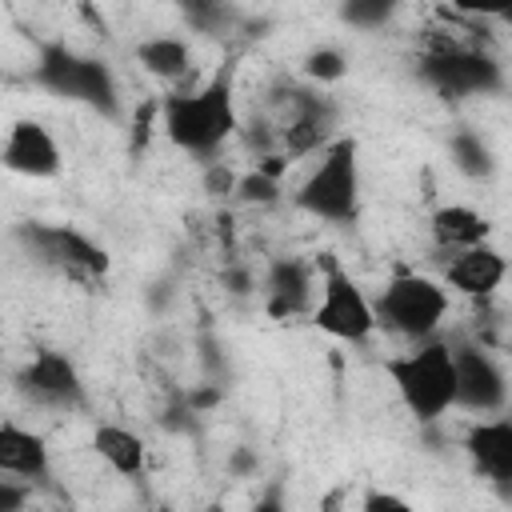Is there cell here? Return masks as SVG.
<instances>
[{"instance_id": "22", "label": "cell", "mask_w": 512, "mask_h": 512, "mask_svg": "<svg viewBox=\"0 0 512 512\" xmlns=\"http://www.w3.org/2000/svg\"><path fill=\"white\" fill-rule=\"evenodd\" d=\"M244 204H276V196H280V184L276 180H268V176H260L256 168L248 172V176H236V188H232Z\"/></svg>"}, {"instance_id": "5", "label": "cell", "mask_w": 512, "mask_h": 512, "mask_svg": "<svg viewBox=\"0 0 512 512\" xmlns=\"http://www.w3.org/2000/svg\"><path fill=\"white\" fill-rule=\"evenodd\" d=\"M32 80L40 88H48L52 96L80 100V104L96 108L100 116L120 112V88H116L112 68L100 56H84L68 44H40V60L32 68Z\"/></svg>"}, {"instance_id": "15", "label": "cell", "mask_w": 512, "mask_h": 512, "mask_svg": "<svg viewBox=\"0 0 512 512\" xmlns=\"http://www.w3.org/2000/svg\"><path fill=\"white\" fill-rule=\"evenodd\" d=\"M428 236L440 252H464V248H476V244H488L492 236V224L484 212L468 208V204H440L432 208L428 216Z\"/></svg>"}, {"instance_id": "17", "label": "cell", "mask_w": 512, "mask_h": 512, "mask_svg": "<svg viewBox=\"0 0 512 512\" xmlns=\"http://www.w3.org/2000/svg\"><path fill=\"white\" fill-rule=\"evenodd\" d=\"M136 64L156 76V80H184L188 68H192V52H188V40L180 36H148L136 44Z\"/></svg>"}, {"instance_id": "21", "label": "cell", "mask_w": 512, "mask_h": 512, "mask_svg": "<svg viewBox=\"0 0 512 512\" xmlns=\"http://www.w3.org/2000/svg\"><path fill=\"white\" fill-rule=\"evenodd\" d=\"M452 156H456L460 172H468V176H488V168H492V156H488V148L480 144L476 132L452 136Z\"/></svg>"}, {"instance_id": "7", "label": "cell", "mask_w": 512, "mask_h": 512, "mask_svg": "<svg viewBox=\"0 0 512 512\" xmlns=\"http://www.w3.org/2000/svg\"><path fill=\"white\" fill-rule=\"evenodd\" d=\"M20 240L40 264H48L72 280H100L112 268V256L96 240H88L84 232H76L68 224H24Z\"/></svg>"}, {"instance_id": "10", "label": "cell", "mask_w": 512, "mask_h": 512, "mask_svg": "<svg viewBox=\"0 0 512 512\" xmlns=\"http://www.w3.org/2000/svg\"><path fill=\"white\" fill-rule=\"evenodd\" d=\"M16 384L36 404H48V408H76V404H84V380H80L76 364L64 352H56V348H40L20 368Z\"/></svg>"}, {"instance_id": "14", "label": "cell", "mask_w": 512, "mask_h": 512, "mask_svg": "<svg viewBox=\"0 0 512 512\" xmlns=\"http://www.w3.org/2000/svg\"><path fill=\"white\" fill-rule=\"evenodd\" d=\"M52 472V448L40 432L0 420V476L8 480H48Z\"/></svg>"}, {"instance_id": "16", "label": "cell", "mask_w": 512, "mask_h": 512, "mask_svg": "<svg viewBox=\"0 0 512 512\" xmlns=\"http://www.w3.org/2000/svg\"><path fill=\"white\" fill-rule=\"evenodd\" d=\"M92 452L108 464V472H116L120 480H136L144 472L148 460V444L140 432L124 428V424H96L92 432Z\"/></svg>"}, {"instance_id": "1", "label": "cell", "mask_w": 512, "mask_h": 512, "mask_svg": "<svg viewBox=\"0 0 512 512\" xmlns=\"http://www.w3.org/2000/svg\"><path fill=\"white\" fill-rule=\"evenodd\" d=\"M160 124L164 136L188 156H216L240 128L236 96H232V68H220L208 84L192 92L160 96Z\"/></svg>"}, {"instance_id": "2", "label": "cell", "mask_w": 512, "mask_h": 512, "mask_svg": "<svg viewBox=\"0 0 512 512\" xmlns=\"http://www.w3.org/2000/svg\"><path fill=\"white\" fill-rule=\"evenodd\" d=\"M384 372H388L404 412L420 424H436L456 400V372H452L448 340L432 336L424 344H412L404 356H388Z\"/></svg>"}, {"instance_id": "27", "label": "cell", "mask_w": 512, "mask_h": 512, "mask_svg": "<svg viewBox=\"0 0 512 512\" xmlns=\"http://www.w3.org/2000/svg\"><path fill=\"white\" fill-rule=\"evenodd\" d=\"M324 512H340V496H336V492L324 500Z\"/></svg>"}, {"instance_id": "20", "label": "cell", "mask_w": 512, "mask_h": 512, "mask_svg": "<svg viewBox=\"0 0 512 512\" xmlns=\"http://www.w3.org/2000/svg\"><path fill=\"white\" fill-rule=\"evenodd\" d=\"M128 128H132L128 132V152L140 156L148 148V140H152V128H160V96L140 100L136 112H132V120H128Z\"/></svg>"}, {"instance_id": "12", "label": "cell", "mask_w": 512, "mask_h": 512, "mask_svg": "<svg viewBox=\"0 0 512 512\" xmlns=\"http://www.w3.org/2000/svg\"><path fill=\"white\" fill-rule=\"evenodd\" d=\"M504 276H508V260L492 244H476V248L452 252L440 264V284L460 292V296H468V300H476V304H484L504 284Z\"/></svg>"}, {"instance_id": "26", "label": "cell", "mask_w": 512, "mask_h": 512, "mask_svg": "<svg viewBox=\"0 0 512 512\" xmlns=\"http://www.w3.org/2000/svg\"><path fill=\"white\" fill-rule=\"evenodd\" d=\"M252 512H288V508H284V496H280V488L272 484V488H268V492H264V496L252 504Z\"/></svg>"}, {"instance_id": "9", "label": "cell", "mask_w": 512, "mask_h": 512, "mask_svg": "<svg viewBox=\"0 0 512 512\" xmlns=\"http://www.w3.org/2000/svg\"><path fill=\"white\" fill-rule=\"evenodd\" d=\"M420 76L440 92V96H488L504 88L500 64L484 48H456L440 56H420Z\"/></svg>"}, {"instance_id": "18", "label": "cell", "mask_w": 512, "mask_h": 512, "mask_svg": "<svg viewBox=\"0 0 512 512\" xmlns=\"http://www.w3.org/2000/svg\"><path fill=\"white\" fill-rule=\"evenodd\" d=\"M268 312L272 316H292L308 304V288H312V276L304 264L296 260H276L272 272H268Z\"/></svg>"}, {"instance_id": "6", "label": "cell", "mask_w": 512, "mask_h": 512, "mask_svg": "<svg viewBox=\"0 0 512 512\" xmlns=\"http://www.w3.org/2000/svg\"><path fill=\"white\" fill-rule=\"evenodd\" d=\"M312 324L320 332H328L332 340L344 344H364L376 332V316H372V300L364 296V288L340 268V264H324L320 276V300L312 308Z\"/></svg>"}, {"instance_id": "4", "label": "cell", "mask_w": 512, "mask_h": 512, "mask_svg": "<svg viewBox=\"0 0 512 512\" xmlns=\"http://www.w3.org/2000/svg\"><path fill=\"white\" fill-rule=\"evenodd\" d=\"M296 208L328 224H352L360 216V148L352 136L328 140L316 168L296 188Z\"/></svg>"}, {"instance_id": "24", "label": "cell", "mask_w": 512, "mask_h": 512, "mask_svg": "<svg viewBox=\"0 0 512 512\" xmlns=\"http://www.w3.org/2000/svg\"><path fill=\"white\" fill-rule=\"evenodd\" d=\"M360 512H416L404 496H396V492H388V488H368L364 496H360Z\"/></svg>"}, {"instance_id": "28", "label": "cell", "mask_w": 512, "mask_h": 512, "mask_svg": "<svg viewBox=\"0 0 512 512\" xmlns=\"http://www.w3.org/2000/svg\"><path fill=\"white\" fill-rule=\"evenodd\" d=\"M204 512H228V508H224V504H208Z\"/></svg>"}, {"instance_id": "3", "label": "cell", "mask_w": 512, "mask_h": 512, "mask_svg": "<svg viewBox=\"0 0 512 512\" xmlns=\"http://www.w3.org/2000/svg\"><path fill=\"white\" fill-rule=\"evenodd\" d=\"M372 316H376V328H384V332H392L400 340L424 344V340H432L440 332V324L448 316V288L436 276L400 268L376 292Z\"/></svg>"}, {"instance_id": "19", "label": "cell", "mask_w": 512, "mask_h": 512, "mask_svg": "<svg viewBox=\"0 0 512 512\" xmlns=\"http://www.w3.org/2000/svg\"><path fill=\"white\" fill-rule=\"evenodd\" d=\"M344 72H348V60H344V52L340 48H312L308 56H304V76L312 80V84H332V80H344Z\"/></svg>"}, {"instance_id": "13", "label": "cell", "mask_w": 512, "mask_h": 512, "mask_svg": "<svg viewBox=\"0 0 512 512\" xmlns=\"http://www.w3.org/2000/svg\"><path fill=\"white\" fill-rule=\"evenodd\" d=\"M464 452L480 476H488L492 484L504 488L512 480V420L508 416L476 420L464 436Z\"/></svg>"}, {"instance_id": "23", "label": "cell", "mask_w": 512, "mask_h": 512, "mask_svg": "<svg viewBox=\"0 0 512 512\" xmlns=\"http://www.w3.org/2000/svg\"><path fill=\"white\" fill-rule=\"evenodd\" d=\"M348 24H356V28H380L388 16H392V4H384V0H376V4H364V0H352V4H344V12H340Z\"/></svg>"}, {"instance_id": "11", "label": "cell", "mask_w": 512, "mask_h": 512, "mask_svg": "<svg viewBox=\"0 0 512 512\" xmlns=\"http://www.w3.org/2000/svg\"><path fill=\"white\" fill-rule=\"evenodd\" d=\"M0 164L28 180H52L64 168L56 136L40 120H16L0 144Z\"/></svg>"}, {"instance_id": "25", "label": "cell", "mask_w": 512, "mask_h": 512, "mask_svg": "<svg viewBox=\"0 0 512 512\" xmlns=\"http://www.w3.org/2000/svg\"><path fill=\"white\" fill-rule=\"evenodd\" d=\"M28 500H32V488H28V484L0 476V512H24Z\"/></svg>"}, {"instance_id": "8", "label": "cell", "mask_w": 512, "mask_h": 512, "mask_svg": "<svg viewBox=\"0 0 512 512\" xmlns=\"http://www.w3.org/2000/svg\"><path fill=\"white\" fill-rule=\"evenodd\" d=\"M452 348V372H456V400L452 408L480 412V416H500L508 404V384L500 364L488 356L484 344L472 340H448Z\"/></svg>"}]
</instances>
